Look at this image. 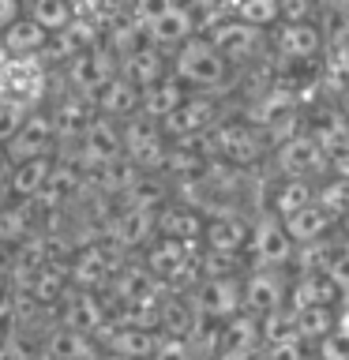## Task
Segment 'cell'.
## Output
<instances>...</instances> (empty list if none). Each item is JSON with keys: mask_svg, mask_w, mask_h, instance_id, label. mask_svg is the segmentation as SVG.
<instances>
[{"mask_svg": "<svg viewBox=\"0 0 349 360\" xmlns=\"http://www.w3.org/2000/svg\"><path fill=\"white\" fill-rule=\"evenodd\" d=\"M233 15H241L248 22H255V27L270 30L274 22H281V0H241Z\"/></svg>", "mask_w": 349, "mask_h": 360, "instance_id": "f35d334b", "label": "cell"}, {"mask_svg": "<svg viewBox=\"0 0 349 360\" xmlns=\"http://www.w3.org/2000/svg\"><path fill=\"white\" fill-rule=\"evenodd\" d=\"M45 94V68L38 56H0V101L19 109H38Z\"/></svg>", "mask_w": 349, "mask_h": 360, "instance_id": "277c9868", "label": "cell"}, {"mask_svg": "<svg viewBox=\"0 0 349 360\" xmlns=\"http://www.w3.org/2000/svg\"><path fill=\"white\" fill-rule=\"evenodd\" d=\"M308 135L319 143V150L326 158H334V162H345L349 158V112H342V109L315 112Z\"/></svg>", "mask_w": 349, "mask_h": 360, "instance_id": "cb8c5ba5", "label": "cell"}, {"mask_svg": "<svg viewBox=\"0 0 349 360\" xmlns=\"http://www.w3.org/2000/svg\"><path fill=\"white\" fill-rule=\"evenodd\" d=\"M120 139H124V158L135 162L139 169H162L165 154H169V139L162 131V120L135 112V117L120 120Z\"/></svg>", "mask_w": 349, "mask_h": 360, "instance_id": "52a82bcc", "label": "cell"}, {"mask_svg": "<svg viewBox=\"0 0 349 360\" xmlns=\"http://www.w3.org/2000/svg\"><path fill=\"white\" fill-rule=\"evenodd\" d=\"M315 202H323L326 214H331L334 221H338V218L345 221V214H349V180H345V176L326 180L323 188H315Z\"/></svg>", "mask_w": 349, "mask_h": 360, "instance_id": "74e56055", "label": "cell"}, {"mask_svg": "<svg viewBox=\"0 0 349 360\" xmlns=\"http://www.w3.org/2000/svg\"><path fill=\"white\" fill-rule=\"evenodd\" d=\"M338 326V308L334 304H312V308L293 311V330L304 342H319Z\"/></svg>", "mask_w": 349, "mask_h": 360, "instance_id": "d590c367", "label": "cell"}, {"mask_svg": "<svg viewBox=\"0 0 349 360\" xmlns=\"http://www.w3.org/2000/svg\"><path fill=\"white\" fill-rule=\"evenodd\" d=\"M203 146H207L210 158L233 165V169H244V165H255L263 158V135L252 120H229V124H214V128L203 135Z\"/></svg>", "mask_w": 349, "mask_h": 360, "instance_id": "7a4b0ae2", "label": "cell"}, {"mask_svg": "<svg viewBox=\"0 0 349 360\" xmlns=\"http://www.w3.org/2000/svg\"><path fill=\"white\" fill-rule=\"evenodd\" d=\"M281 221H286V229H289V236H293L297 244H315V240H319V236L334 225V218L326 214V207H323V202H315V199L308 202V207H300L297 214L281 218Z\"/></svg>", "mask_w": 349, "mask_h": 360, "instance_id": "4dcf8cb0", "label": "cell"}, {"mask_svg": "<svg viewBox=\"0 0 349 360\" xmlns=\"http://www.w3.org/2000/svg\"><path fill=\"white\" fill-rule=\"evenodd\" d=\"M94 109L109 120H128V117H135V112H143V86H135L128 75L117 72L94 94Z\"/></svg>", "mask_w": 349, "mask_h": 360, "instance_id": "44dd1931", "label": "cell"}, {"mask_svg": "<svg viewBox=\"0 0 349 360\" xmlns=\"http://www.w3.org/2000/svg\"><path fill=\"white\" fill-rule=\"evenodd\" d=\"M169 68H173V75L188 90H199V94H218V90L233 79L229 60L214 49V41L207 34H191L184 45H177V49L169 53Z\"/></svg>", "mask_w": 349, "mask_h": 360, "instance_id": "6da1fadb", "label": "cell"}, {"mask_svg": "<svg viewBox=\"0 0 349 360\" xmlns=\"http://www.w3.org/2000/svg\"><path fill=\"white\" fill-rule=\"evenodd\" d=\"M19 15H23V4H19V0H0V30H4L11 19H19Z\"/></svg>", "mask_w": 349, "mask_h": 360, "instance_id": "7dc6e473", "label": "cell"}, {"mask_svg": "<svg viewBox=\"0 0 349 360\" xmlns=\"http://www.w3.org/2000/svg\"><path fill=\"white\" fill-rule=\"evenodd\" d=\"M345 233H349V214H345Z\"/></svg>", "mask_w": 349, "mask_h": 360, "instance_id": "816d5d0a", "label": "cell"}, {"mask_svg": "<svg viewBox=\"0 0 349 360\" xmlns=\"http://www.w3.org/2000/svg\"><path fill=\"white\" fill-rule=\"evenodd\" d=\"M270 49L286 64H308L326 53V38L315 19H281L270 27Z\"/></svg>", "mask_w": 349, "mask_h": 360, "instance_id": "8992f818", "label": "cell"}, {"mask_svg": "<svg viewBox=\"0 0 349 360\" xmlns=\"http://www.w3.org/2000/svg\"><path fill=\"white\" fill-rule=\"evenodd\" d=\"M8 173H11V162L4 158V150H0V188H8Z\"/></svg>", "mask_w": 349, "mask_h": 360, "instance_id": "681fc988", "label": "cell"}, {"mask_svg": "<svg viewBox=\"0 0 349 360\" xmlns=\"http://www.w3.org/2000/svg\"><path fill=\"white\" fill-rule=\"evenodd\" d=\"M199 274H203V278L241 274V255H233V252H207V255L199 259Z\"/></svg>", "mask_w": 349, "mask_h": 360, "instance_id": "ab89813d", "label": "cell"}, {"mask_svg": "<svg viewBox=\"0 0 349 360\" xmlns=\"http://www.w3.org/2000/svg\"><path fill=\"white\" fill-rule=\"evenodd\" d=\"M203 218L199 207L188 202H165L162 210H154V236H169V240H184V244H203Z\"/></svg>", "mask_w": 349, "mask_h": 360, "instance_id": "d6986e66", "label": "cell"}, {"mask_svg": "<svg viewBox=\"0 0 349 360\" xmlns=\"http://www.w3.org/2000/svg\"><path fill=\"white\" fill-rule=\"evenodd\" d=\"M53 158H30V162H15L8 173V191L15 199H38L45 188H49V176H53Z\"/></svg>", "mask_w": 349, "mask_h": 360, "instance_id": "83f0119b", "label": "cell"}, {"mask_svg": "<svg viewBox=\"0 0 349 360\" xmlns=\"http://www.w3.org/2000/svg\"><path fill=\"white\" fill-rule=\"evenodd\" d=\"M248 248H252V255H255L259 266H281V263H289V259H293L297 240L289 236L286 221H281L278 214H263V218L255 221Z\"/></svg>", "mask_w": 349, "mask_h": 360, "instance_id": "9a60e30c", "label": "cell"}, {"mask_svg": "<svg viewBox=\"0 0 349 360\" xmlns=\"http://www.w3.org/2000/svg\"><path fill=\"white\" fill-rule=\"evenodd\" d=\"M19 4H23V15L42 22L49 34H61L64 27L75 22V4L72 0H19Z\"/></svg>", "mask_w": 349, "mask_h": 360, "instance_id": "e575fe53", "label": "cell"}, {"mask_svg": "<svg viewBox=\"0 0 349 360\" xmlns=\"http://www.w3.org/2000/svg\"><path fill=\"white\" fill-rule=\"evenodd\" d=\"M109 4L117 11H135V8H139V0H109Z\"/></svg>", "mask_w": 349, "mask_h": 360, "instance_id": "f907efd6", "label": "cell"}, {"mask_svg": "<svg viewBox=\"0 0 349 360\" xmlns=\"http://www.w3.org/2000/svg\"><path fill=\"white\" fill-rule=\"evenodd\" d=\"M30 109H19V105H8V101H0V146H4L11 135L19 131L23 117H27Z\"/></svg>", "mask_w": 349, "mask_h": 360, "instance_id": "7bdbcfd3", "label": "cell"}, {"mask_svg": "<svg viewBox=\"0 0 349 360\" xmlns=\"http://www.w3.org/2000/svg\"><path fill=\"white\" fill-rule=\"evenodd\" d=\"M146 27V38H151L158 49H165V53H173L177 45H184L191 34H199V19H196V11H191L184 0H177V4H169L162 15H154L151 22H143Z\"/></svg>", "mask_w": 349, "mask_h": 360, "instance_id": "2e32d148", "label": "cell"}, {"mask_svg": "<svg viewBox=\"0 0 349 360\" xmlns=\"http://www.w3.org/2000/svg\"><path fill=\"white\" fill-rule=\"evenodd\" d=\"M326 53H331V68H334V72L338 75H349V34L326 45Z\"/></svg>", "mask_w": 349, "mask_h": 360, "instance_id": "f6af8a7d", "label": "cell"}, {"mask_svg": "<svg viewBox=\"0 0 349 360\" xmlns=\"http://www.w3.org/2000/svg\"><path fill=\"white\" fill-rule=\"evenodd\" d=\"M79 162L87 165V173H94V169L117 162V158H124V139H120V120H109L101 117V112H94L90 117V124L83 131H79Z\"/></svg>", "mask_w": 349, "mask_h": 360, "instance_id": "8fae6325", "label": "cell"}, {"mask_svg": "<svg viewBox=\"0 0 349 360\" xmlns=\"http://www.w3.org/2000/svg\"><path fill=\"white\" fill-rule=\"evenodd\" d=\"M263 342H259V315L252 311H236L229 315V319L222 323L218 330V356L222 353H252V349H259Z\"/></svg>", "mask_w": 349, "mask_h": 360, "instance_id": "f1b7e54d", "label": "cell"}, {"mask_svg": "<svg viewBox=\"0 0 349 360\" xmlns=\"http://www.w3.org/2000/svg\"><path fill=\"white\" fill-rule=\"evenodd\" d=\"M342 289L331 281L326 270H304V274L289 285V311L312 308V304H338Z\"/></svg>", "mask_w": 349, "mask_h": 360, "instance_id": "484cf974", "label": "cell"}, {"mask_svg": "<svg viewBox=\"0 0 349 360\" xmlns=\"http://www.w3.org/2000/svg\"><path fill=\"white\" fill-rule=\"evenodd\" d=\"M259 360H300V353H297V342L259 345Z\"/></svg>", "mask_w": 349, "mask_h": 360, "instance_id": "bcb514c9", "label": "cell"}, {"mask_svg": "<svg viewBox=\"0 0 349 360\" xmlns=\"http://www.w3.org/2000/svg\"><path fill=\"white\" fill-rule=\"evenodd\" d=\"M120 72V60L113 56L106 41H90L87 49H79L75 56H68V83L75 94H83L94 101V94Z\"/></svg>", "mask_w": 349, "mask_h": 360, "instance_id": "ba28073f", "label": "cell"}, {"mask_svg": "<svg viewBox=\"0 0 349 360\" xmlns=\"http://www.w3.org/2000/svg\"><path fill=\"white\" fill-rule=\"evenodd\" d=\"M188 300L203 323H225L229 315L244 311V278L241 274L199 278V285H191Z\"/></svg>", "mask_w": 349, "mask_h": 360, "instance_id": "5b68a950", "label": "cell"}, {"mask_svg": "<svg viewBox=\"0 0 349 360\" xmlns=\"http://www.w3.org/2000/svg\"><path fill=\"white\" fill-rule=\"evenodd\" d=\"M274 162L286 176H308V173H319L323 169L326 154L319 150V143H315L308 131H293L289 139H278Z\"/></svg>", "mask_w": 349, "mask_h": 360, "instance_id": "e0dca14e", "label": "cell"}, {"mask_svg": "<svg viewBox=\"0 0 349 360\" xmlns=\"http://www.w3.org/2000/svg\"><path fill=\"white\" fill-rule=\"evenodd\" d=\"M151 360H191V342L188 338H162V345L151 353Z\"/></svg>", "mask_w": 349, "mask_h": 360, "instance_id": "b9f144b4", "label": "cell"}, {"mask_svg": "<svg viewBox=\"0 0 349 360\" xmlns=\"http://www.w3.org/2000/svg\"><path fill=\"white\" fill-rule=\"evenodd\" d=\"M151 240H154V210L124 202V210H117L109 221V244L120 248V252H139Z\"/></svg>", "mask_w": 349, "mask_h": 360, "instance_id": "ac0fdd59", "label": "cell"}, {"mask_svg": "<svg viewBox=\"0 0 349 360\" xmlns=\"http://www.w3.org/2000/svg\"><path fill=\"white\" fill-rule=\"evenodd\" d=\"M319 356L323 360H349V334L334 326L326 338H319Z\"/></svg>", "mask_w": 349, "mask_h": 360, "instance_id": "60d3db41", "label": "cell"}, {"mask_svg": "<svg viewBox=\"0 0 349 360\" xmlns=\"http://www.w3.org/2000/svg\"><path fill=\"white\" fill-rule=\"evenodd\" d=\"M326 274H331V281H334L342 292H349V248H345V252H334V255H331Z\"/></svg>", "mask_w": 349, "mask_h": 360, "instance_id": "ee69618b", "label": "cell"}, {"mask_svg": "<svg viewBox=\"0 0 349 360\" xmlns=\"http://www.w3.org/2000/svg\"><path fill=\"white\" fill-rule=\"evenodd\" d=\"M191 248L184 240H169V236H154L143 248V266L162 281V285H180L191 270Z\"/></svg>", "mask_w": 349, "mask_h": 360, "instance_id": "4fadbf2b", "label": "cell"}, {"mask_svg": "<svg viewBox=\"0 0 349 360\" xmlns=\"http://www.w3.org/2000/svg\"><path fill=\"white\" fill-rule=\"evenodd\" d=\"M128 207H143V210H162L165 202H169V184L162 176L154 173V169H143L139 176L128 184V191L120 195Z\"/></svg>", "mask_w": 349, "mask_h": 360, "instance_id": "1f68e13d", "label": "cell"}, {"mask_svg": "<svg viewBox=\"0 0 349 360\" xmlns=\"http://www.w3.org/2000/svg\"><path fill=\"white\" fill-rule=\"evenodd\" d=\"M61 323L72 326V330H83L90 338H98L109 326V308L101 304L98 289L72 285L64 292V304H61Z\"/></svg>", "mask_w": 349, "mask_h": 360, "instance_id": "5bb4252c", "label": "cell"}, {"mask_svg": "<svg viewBox=\"0 0 349 360\" xmlns=\"http://www.w3.org/2000/svg\"><path fill=\"white\" fill-rule=\"evenodd\" d=\"M259 342L263 345H278V342H297V330H293V311L278 308L259 315Z\"/></svg>", "mask_w": 349, "mask_h": 360, "instance_id": "8d00e7d4", "label": "cell"}, {"mask_svg": "<svg viewBox=\"0 0 349 360\" xmlns=\"http://www.w3.org/2000/svg\"><path fill=\"white\" fill-rule=\"evenodd\" d=\"M315 199V188L308 184L304 176H286L278 180L274 191H270V214H278V218H289V214H297L300 207H308Z\"/></svg>", "mask_w": 349, "mask_h": 360, "instance_id": "836d02e7", "label": "cell"}, {"mask_svg": "<svg viewBox=\"0 0 349 360\" xmlns=\"http://www.w3.org/2000/svg\"><path fill=\"white\" fill-rule=\"evenodd\" d=\"M338 330L349 334V297L342 300V308H338Z\"/></svg>", "mask_w": 349, "mask_h": 360, "instance_id": "c3c4849f", "label": "cell"}, {"mask_svg": "<svg viewBox=\"0 0 349 360\" xmlns=\"http://www.w3.org/2000/svg\"><path fill=\"white\" fill-rule=\"evenodd\" d=\"M207 38L214 41V49H218L229 68H244L252 64L259 53H263L267 45V30L255 27V22H248L241 15H225V19H214L207 27Z\"/></svg>", "mask_w": 349, "mask_h": 360, "instance_id": "3957f363", "label": "cell"}, {"mask_svg": "<svg viewBox=\"0 0 349 360\" xmlns=\"http://www.w3.org/2000/svg\"><path fill=\"white\" fill-rule=\"evenodd\" d=\"M199 326V315L191 308V300L169 297L158 304V330L165 338H191V330Z\"/></svg>", "mask_w": 349, "mask_h": 360, "instance_id": "d6a6232c", "label": "cell"}, {"mask_svg": "<svg viewBox=\"0 0 349 360\" xmlns=\"http://www.w3.org/2000/svg\"><path fill=\"white\" fill-rule=\"evenodd\" d=\"M188 94H191V90L180 83L173 72H169V75L158 79V83L143 86V112H146V117H154V120H165Z\"/></svg>", "mask_w": 349, "mask_h": 360, "instance_id": "f546056e", "label": "cell"}, {"mask_svg": "<svg viewBox=\"0 0 349 360\" xmlns=\"http://www.w3.org/2000/svg\"><path fill=\"white\" fill-rule=\"evenodd\" d=\"M45 360H98V338L61 323L45 338Z\"/></svg>", "mask_w": 349, "mask_h": 360, "instance_id": "4316f807", "label": "cell"}, {"mask_svg": "<svg viewBox=\"0 0 349 360\" xmlns=\"http://www.w3.org/2000/svg\"><path fill=\"white\" fill-rule=\"evenodd\" d=\"M286 297H289V289L281 285V278L274 270H252V274H244V311H252V315L278 311V308H286Z\"/></svg>", "mask_w": 349, "mask_h": 360, "instance_id": "603a6c76", "label": "cell"}, {"mask_svg": "<svg viewBox=\"0 0 349 360\" xmlns=\"http://www.w3.org/2000/svg\"><path fill=\"white\" fill-rule=\"evenodd\" d=\"M218 120H222V112H218L214 94H199V90H196V94H188L162 120V131H165L169 143H188V139H203V135H207Z\"/></svg>", "mask_w": 349, "mask_h": 360, "instance_id": "9c48e42d", "label": "cell"}, {"mask_svg": "<svg viewBox=\"0 0 349 360\" xmlns=\"http://www.w3.org/2000/svg\"><path fill=\"white\" fill-rule=\"evenodd\" d=\"M162 330L146 323H109L98 334V345L117 360H151V353L162 345Z\"/></svg>", "mask_w": 349, "mask_h": 360, "instance_id": "7c38bea8", "label": "cell"}, {"mask_svg": "<svg viewBox=\"0 0 349 360\" xmlns=\"http://www.w3.org/2000/svg\"><path fill=\"white\" fill-rule=\"evenodd\" d=\"M56 139H61V135H56V124H53L49 112L30 109L27 117H23L19 131L11 135L0 150H4V158H8L11 165H15V162H30V158H49Z\"/></svg>", "mask_w": 349, "mask_h": 360, "instance_id": "30bf717a", "label": "cell"}, {"mask_svg": "<svg viewBox=\"0 0 349 360\" xmlns=\"http://www.w3.org/2000/svg\"><path fill=\"white\" fill-rule=\"evenodd\" d=\"M169 53L158 49L154 41H143L139 49H132L128 56H120V75H128L135 86H151L162 75H169Z\"/></svg>", "mask_w": 349, "mask_h": 360, "instance_id": "d4e9b609", "label": "cell"}, {"mask_svg": "<svg viewBox=\"0 0 349 360\" xmlns=\"http://www.w3.org/2000/svg\"><path fill=\"white\" fill-rule=\"evenodd\" d=\"M49 45H53V34L45 30L42 22H34L30 15L11 19L8 27L0 30V49L8 56H42Z\"/></svg>", "mask_w": 349, "mask_h": 360, "instance_id": "7402d4cb", "label": "cell"}, {"mask_svg": "<svg viewBox=\"0 0 349 360\" xmlns=\"http://www.w3.org/2000/svg\"><path fill=\"white\" fill-rule=\"evenodd\" d=\"M248 240H252V225H248L241 214L233 210H222V214H210L207 225H203V248L207 252H233L241 255Z\"/></svg>", "mask_w": 349, "mask_h": 360, "instance_id": "ffe728a7", "label": "cell"}]
</instances>
